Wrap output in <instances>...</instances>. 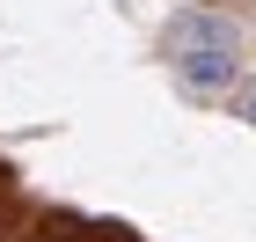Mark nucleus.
I'll return each instance as SVG.
<instances>
[{
  "label": "nucleus",
  "instance_id": "1",
  "mask_svg": "<svg viewBox=\"0 0 256 242\" xmlns=\"http://www.w3.org/2000/svg\"><path fill=\"white\" fill-rule=\"evenodd\" d=\"M249 15H234V8H205V0H190V8H176V15L161 22V59L168 52H242L249 59Z\"/></svg>",
  "mask_w": 256,
  "mask_h": 242
},
{
  "label": "nucleus",
  "instance_id": "2",
  "mask_svg": "<svg viewBox=\"0 0 256 242\" xmlns=\"http://www.w3.org/2000/svg\"><path fill=\"white\" fill-rule=\"evenodd\" d=\"M161 66L176 81V96L205 103V110H212V103H234V88L249 81V59H242V52H168Z\"/></svg>",
  "mask_w": 256,
  "mask_h": 242
},
{
  "label": "nucleus",
  "instance_id": "3",
  "mask_svg": "<svg viewBox=\"0 0 256 242\" xmlns=\"http://www.w3.org/2000/svg\"><path fill=\"white\" fill-rule=\"evenodd\" d=\"M227 110H234V118H242V125H249V132H256V74H249V81H242V88H234V103H227Z\"/></svg>",
  "mask_w": 256,
  "mask_h": 242
},
{
  "label": "nucleus",
  "instance_id": "4",
  "mask_svg": "<svg viewBox=\"0 0 256 242\" xmlns=\"http://www.w3.org/2000/svg\"><path fill=\"white\" fill-rule=\"evenodd\" d=\"M205 8H234V15H242V8H256V0H205Z\"/></svg>",
  "mask_w": 256,
  "mask_h": 242
},
{
  "label": "nucleus",
  "instance_id": "5",
  "mask_svg": "<svg viewBox=\"0 0 256 242\" xmlns=\"http://www.w3.org/2000/svg\"><path fill=\"white\" fill-rule=\"evenodd\" d=\"M0 242H15V227H8V213H0Z\"/></svg>",
  "mask_w": 256,
  "mask_h": 242
},
{
  "label": "nucleus",
  "instance_id": "6",
  "mask_svg": "<svg viewBox=\"0 0 256 242\" xmlns=\"http://www.w3.org/2000/svg\"><path fill=\"white\" fill-rule=\"evenodd\" d=\"M15 242H22V235H15Z\"/></svg>",
  "mask_w": 256,
  "mask_h": 242
}]
</instances>
